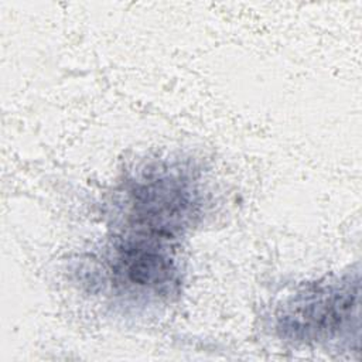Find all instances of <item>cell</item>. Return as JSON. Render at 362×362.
Masks as SVG:
<instances>
[{"label":"cell","instance_id":"cell-1","mask_svg":"<svg viewBox=\"0 0 362 362\" xmlns=\"http://www.w3.org/2000/svg\"><path fill=\"white\" fill-rule=\"evenodd\" d=\"M358 277L318 283L288 298L277 315V329L294 339H332L351 325L358 308Z\"/></svg>","mask_w":362,"mask_h":362}]
</instances>
